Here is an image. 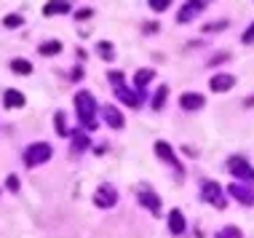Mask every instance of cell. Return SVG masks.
I'll use <instances>...</instances> for the list:
<instances>
[{
    "mask_svg": "<svg viewBox=\"0 0 254 238\" xmlns=\"http://www.w3.org/2000/svg\"><path fill=\"white\" fill-rule=\"evenodd\" d=\"M75 110H78V120L83 128H97V102L88 91H78L75 94Z\"/></svg>",
    "mask_w": 254,
    "mask_h": 238,
    "instance_id": "6da1fadb",
    "label": "cell"
},
{
    "mask_svg": "<svg viewBox=\"0 0 254 238\" xmlns=\"http://www.w3.org/2000/svg\"><path fill=\"white\" fill-rule=\"evenodd\" d=\"M228 172L236 177L238 182H244V185H246V182H252V185H254V166H252L249 161H244V158H238V155H233V158L228 161Z\"/></svg>",
    "mask_w": 254,
    "mask_h": 238,
    "instance_id": "7a4b0ae2",
    "label": "cell"
},
{
    "mask_svg": "<svg viewBox=\"0 0 254 238\" xmlns=\"http://www.w3.org/2000/svg\"><path fill=\"white\" fill-rule=\"evenodd\" d=\"M49 158H51V145H46V142H32V145L24 150V163L27 166H40V163H46Z\"/></svg>",
    "mask_w": 254,
    "mask_h": 238,
    "instance_id": "3957f363",
    "label": "cell"
},
{
    "mask_svg": "<svg viewBox=\"0 0 254 238\" xmlns=\"http://www.w3.org/2000/svg\"><path fill=\"white\" fill-rule=\"evenodd\" d=\"M201 198H203L206 203H211V206H217V209H225V206H228L225 193H222V185H217V182H203Z\"/></svg>",
    "mask_w": 254,
    "mask_h": 238,
    "instance_id": "277c9868",
    "label": "cell"
},
{
    "mask_svg": "<svg viewBox=\"0 0 254 238\" xmlns=\"http://www.w3.org/2000/svg\"><path fill=\"white\" fill-rule=\"evenodd\" d=\"M228 193H230L238 203H244V206H254V187L244 185V182H233V185L228 187Z\"/></svg>",
    "mask_w": 254,
    "mask_h": 238,
    "instance_id": "5b68a950",
    "label": "cell"
},
{
    "mask_svg": "<svg viewBox=\"0 0 254 238\" xmlns=\"http://www.w3.org/2000/svg\"><path fill=\"white\" fill-rule=\"evenodd\" d=\"M94 203H97L99 209L115 206V203H118V193H115V187H110V185L97 187V193H94Z\"/></svg>",
    "mask_w": 254,
    "mask_h": 238,
    "instance_id": "8992f818",
    "label": "cell"
},
{
    "mask_svg": "<svg viewBox=\"0 0 254 238\" xmlns=\"http://www.w3.org/2000/svg\"><path fill=\"white\" fill-rule=\"evenodd\" d=\"M139 203H142L145 209H150L153 214L161 212V198H158L155 193H150V190H139Z\"/></svg>",
    "mask_w": 254,
    "mask_h": 238,
    "instance_id": "52a82bcc",
    "label": "cell"
},
{
    "mask_svg": "<svg viewBox=\"0 0 254 238\" xmlns=\"http://www.w3.org/2000/svg\"><path fill=\"white\" fill-rule=\"evenodd\" d=\"M155 155L161 161H166V163H171V166H177L180 169V161H177V155H174V150L166 145V142H155Z\"/></svg>",
    "mask_w": 254,
    "mask_h": 238,
    "instance_id": "ba28073f",
    "label": "cell"
},
{
    "mask_svg": "<svg viewBox=\"0 0 254 238\" xmlns=\"http://www.w3.org/2000/svg\"><path fill=\"white\" fill-rule=\"evenodd\" d=\"M209 86H211V91L222 94V91H230V88L236 86V78H233V75H214Z\"/></svg>",
    "mask_w": 254,
    "mask_h": 238,
    "instance_id": "9c48e42d",
    "label": "cell"
},
{
    "mask_svg": "<svg viewBox=\"0 0 254 238\" xmlns=\"http://www.w3.org/2000/svg\"><path fill=\"white\" fill-rule=\"evenodd\" d=\"M102 115H105V120L113 128H123V115L118 113V107H113V105H107L105 110H102Z\"/></svg>",
    "mask_w": 254,
    "mask_h": 238,
    "instance_id": "30bf717a",
    "label": "cell"
},
{
    "mask_svg": "<svg viewBox=\"0 0 254 238\" xmlns=\"http://www.w3.org/2000/svg\"><path fill=\"white\" fill-rule=\"evenodd\" d=\"M180 105L185 107V110H201V107H203V97H201V94H182Z\"/></svg>",
    "mask_w": 254,
    "mask_h": 238,
    "instance_id": "8fae6325",
    "label": "cell"
},
{
    "mask_svg": "<svg viewBox=\"0 0 254 238\" xmlns=\"http://www.w3.org/2000/svg\"><path fill=\"white\" fill-rule=\"evenodd\" d=\"M203 8H206V3H185L182 11H180V22H182V24L190 22V19H193L198 11H203Z\"/></svg>",
    "mask_w": 254,
    "mask_h": 238,
    "instance_id": "7c38bea8",
    "label": "cell"
},
{
    "mask_svg": "<svg viewBox=\"0 0 254 238\" xmlns=\"http://www.w3.org/2000/svg\"><path fill=\"white\" fill-rule=\"evenodd\" d=\"M169 228H171V233H174V236L185 233V217H182L180 209H174V212L169 214Z\"/></svg>",
    "mask_w": 254,
    "mask_h": 238,
    "instance_id": "4fadbf2b",
    "label": "cell"
},
{
    "mask_svg": "<svg viewBox=\"0 0 254 238\" xmlns=\"http://www.w3.org/2000/svg\"><path fill=\"white\" fill-rule=\"evenodd\" d=\"M118 99H123L128 107H139V105H142V97H139V94L128 91V88H123V86L118 88Z\"/></svg>",
    "mask_w": 254,
    "mask_h": 238,
    "instance_id": "5bb4252c",
    "label": "cell"
},
{
    "mask_svg": "<svg viewBox=\"0 0 254 238\" xmlns=\"http://www.w3.org/2000/svg\"><path fill=\"white\" fill-rule=\"evenodd\" d=\"M3 99H5V105H8V107H22L24 105V94L22 91H13V88H8V91L3 94Z\"/></svg>",
    "mask_w": 254,
    "mask_h": 238,
    "instance_id": "9a60e30c",
    "label": "cell"
},
{
    "mask_svg": "<svg viewBox=\"0 0 254 238\" xmlns=\"http://www.w3.org/2000/svg\"><path fill=\"white\" fill-rule=\"evenodd\" d=\"M70 8H72L70 3H49L43 8V13L46 16H57V13H70Z\"/></svg>",
    "mask_w": 254,
    "mask_h": 238,
    "instance_id": "2e32d148",
    "label": "cell"
},
{
    "mask_svg": "<svg viewBox=\"0 0 254 238\" xmlns=\"http://www.w3.org/2000/svg\"><path fill=\"white\" fill-rule=\"evenodd\" d=\"M153 78H155V72H153V70H139V72L134 75V83L139 86V88H145V86H147Z\"/></svg>",
    "mask_w": 254,
    "mask_h": 238,
    "instance_id": "e0dca14e",
    "label": "cell"
},
{
    "mask_svg": "<svg viewBox=\"0 0 254 238\" xmlns=\"http://www.w3.org/2000/svg\"><path fill=\"white\" fill-rule=\"evenodd\" d=\"M11 70L19 72V75H30V72H32V64L24 62V59H13V62H11Z\"/></svg>",
    "mask_w": 254,
    "mask_h": 238,
    "instance_id": "ac0fdd59",
    "label": "cell"
},
{
    "mask_svg": "<svg viewBox=\"0 0 254 238\" xmlns=\"http://www.w3.org/2000/svg\"><path fill=\"white\" fill-rule=\"evenodd\" d=\"M166 94H169L166 86H161V88L155 91V97H153V110H161V107H163V102H166Z\"/></svg>",
    "mask_w": 254,
    "mask_h": 238,
    "instance_id": "d6986e66",
    "label": "cell"
},
{
    "mask_svg": "<svg viewBox=\"0 0 254 238\" xmlns=\"http://www.w3.org/2000/svg\"><path fill=\"white\" fill-rule=\"evenodd\" d=\"M214 238H241V230H238L236 225H228V228L217 230V236H214Z\"/></svg>",
    "mask_w": 254,
    "mask_h": 238,
    "instance_id": "ffe728a7",
    "label": "cell"
},
{
    "mask_svg": "<svg viewBox=\"0 0 254 238\" xmlns=\"http://www.w3.org/2000/svg\"><path fill=\"white\" fill-rule=\"evenodd\" d=\"M59 51H62V43H57V40L40 46V54H46V57H54V54H59Z\"/></svg>",
    "mask_w": 254,
    "mask_h": 238,
    "instance_id": "44dd1931",
    "label": "cell"
},
{
    "mask_svg": "<svg viewBox=\"0 0 254 238\" xmlns=\"http://www.w3.org/2000/svg\"><path fill=\"white\" fill-rule=\"evenodd\" d=\"M22 24H24V16H19V13H11V16L3 19V27H11V30L13 27H22Z\"/></svg>",
    "mask_w": 254,
    "mask_h": 238,
    "instance_id": "7402d4cb",
    "label": "cell"
},
{
    "mask_svg": "<svg viewBox=\"0 0 254 238\" xmlns=\"http://www.w3.org/2000/svg\"><path fill=\"white\" fill-rule=\"evenodd\" d=\"M57 134L59 137H67V126H64V113H57Z\"/></svg>",
    "mask_w": 254,
    "mask_h": 238,
    "instance_id": "603a6c76",
    "label": "cell"
},
{
    "mask_svg": "<svg viewBox=\"0 0 254 238\" xmlns=\"http://www.w3.org/2000/svg\"><path fill=\"white\" fill-rule=\"evenodd\" d=\"M99 54H102V57H105V59H113L115 49H113V46H110V43H99Z\"/></svg>",
    "mask_w": 254,
    "mask_h": 238,
    "instance_id": "cb8c5ba5",
    "label": "cell"
},
{
    "mask_svg": "<svg viewBox=\"0 0 254 238\" xmlns=\"http://www.w3.org/2000/svg\"><path fill=\"white\" fill-rule=\"evenodd\" d=\"M86 147H88V139L83 134H75V150H86Z\"/></svg>",
    "mask_w": 254,
    "mask_h": 238,
    "instance_id": "d4e9b609",
    "label": "cell"
},
{
    "mask_svg": "<svg viewBox=\"0 0 254 238\" xmlns=\"http://www.w3.org/2000/svg\"><path fill=\"white\" fill-rule=\"evenodd\" d=\"M150 5H153V11H166L169 8V0H153Z\"/></svg>",
    "mask_w": 254,
    "mask_h": 238,
    "instance_id": "484cf974",
    "label": "cell"
},
{
    "mask_svg": "<svg viewBox=\"0 0 254 238\" xmlns=\"http://www.w3.org/2000/svg\"><path fill=\"white\" fill-rule=\"evenodd\" d=\"M225 27H228V24H225V22H217V24H206V27H203V32H214V30H225Z\"/></svg>",
    "mask_w": 254,
    "mask_h": 238,
    "instance_id": "4316f807",
    "label": "cell"
},
{
    "mask_svg": "<svg viewBox=\"0 0 254 238\" xmlns=\"http://www.w3.org/2000/svg\"><path fill=\"white\" fill-rule=\"evenodd\" d=\"M110 80L115 83V88H121V83H123V72H110Z\"/></svg>",
    "mask_w": 254,
    "mask_h": 238,
    "instance_id": "83f0119b",
    "label": "cell"
},
{
    "mask_svg": "<svg viewBox=\"0 0 254 238\" xmlns=\"http://www.w3.org/2000/svg\"><path fill=\"white\" fill-rule=\"evenodd\" d=\"M244 43H246V46H249V43H254V24H252L249 30L244 32Z\"/></svg>",
    "mask_w": 254,
    "mask_h": 238,
    "instance_id": "f1b7e54d",
    "label": "cell"
},
{
    "mask_svg": "<svg viewBox=\"0 0 254 238\" xmlns=\"http://www.w3.org/2000/svg\"><path fill=\"white\" fill-rule=\"evenodd\" d=\"M8 190H13V193H16V190H19V179H16V177H8Z\"/></svg>",
    "mask_w": 254,
    "mask_h": 238,
    "instance_id": "f546056e",
    "label": "cell"
},
{
    "mask_svg": "<svg viewBox=\"0 0 254 238\" xmlns=\"http://www.w3.org/2000/svg\"><path fill=\"white\" fill-rule=\"evenodd\" d=\"M91 16V8H83V11H78V19H88Z\"/></svg>",
    "mask_w": 254,
    "mask_h": 238,
    "instance_id": "4dcf8cb0",
    "label": "cell"
}]
</instances>
